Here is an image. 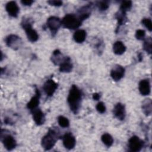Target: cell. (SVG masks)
Listing matches in <instances>:
<instances>
[{"mask_svg":"<svg viewBox=\"0 0 152 152\" xmlns=\"http://www.w3.org/2000/svg\"><path fill=\"white\" fill-rule=\"evenodd\" d=\"M144 50L148 54H151L152 52V40L150 37H147L143 44Z\"/></svg>","mask_w":152,"mask_h":152,"instance_id":"25","label":"cell"},{"mask_svg":"<svg viewBox=\"0 0 152 152\" xmlns=\"http://www.w3.org/2000/svg\"><path fill=\"white\" fill-rule=\"evenodd\" d=\"M6 45L14 50H17L22 45L21 39L15 34L8 35L5 38Z\"/></svg>","mask_w":152,"mask_h":152,"instance_id":"7","label":"cell"},{"mask_svg":"<svg viewBox=\"0 0 152 152\" xmlns=\"http://www.w3.org/2000/svg\"><path fill=\"white\" fill-rule=\"evenodd\" d=\"M145 32L144 30L140 29L136 31L135 37L137 38V39L140 40H144L145 38Z\"/></svg>","mask_w":152,"mask_h":152,"instance_id":"30","label":"cell"},{"mask_svg":"<svg viewBox=\"0 0 152 152\" xmlns=\"http://www.w3.org/2000/svg\"><path fill=\"white\" fill-rule=\"evenodd\" d=\"M142 110L146 116H149L152 111V103L150 99H145L142 104Z\"/></svg>","mask_w":152,"mask_h":152,"instance_id":"22","label":"cell"},{"mask_svg":"<svg viewBox=\"0 0 152 152\" xmlns=\"http://www.w3.org/2000/svg\"><path fill=\"white\" fill-rule=\"evenodd\" d=\"M82 92L76 86L72 85L67 97V102L71 110L74 113H78L82 100Z\"/></svg>","mask_w":152,"mask_h":152,"instance_id":"1","label":"cell"},{"mask_svg":"<svg viewBox=\"0 0 152 152\" xmlns=\"http://www.w3.org/2000/svg\"><path fill=\"white\" fill-rule=\"evenodd\" d=\"M125 69L119 65H115L110 71V76L112 79L116 81L120 80L124 75Z\"/></svg>","mask_w":152,"mask_h":152,"instance_id":"11","label":"cell"},{"mask_svg":"<svg viewBox=\"0 0 152 152\" xmlns=\"http://www.w3.org/2000/svg\"><path fill=\"white\" fill-rule=\"evenodd\" d=\"M138 58H139V61H141L142 60V55H141V53L139 54V55H138Z\"/></svg>","mask_w":152,"mask_h":152,"instance_id":"35","label":"cell"},{"mask_svg":"<svg viewBox=\"0 0 152 152\" xmlns=\"http://www.w3.org/2000/svg\"><path fill=\"white\" fill-rule=\"evenodd\" d=\"M40 97V93L39 90V89L36 88L35 91V95L32 97L31 100L29 101V102L27 104V108L33 111L36 109V107L38 106L39 104V99Z\"/></svg>","mask_w":152,"mask_h":152,"instance_id":"15","label":"cell"},{"mask_svg":"<svg viewBox=\"0 0 152 152\" xmlns=\"http://www.w3.org/2000/svg\"><path fill=\"white\" fill-rule=\"evenodd\" d=\"M100 97V95L99 93H95L93 94V99L94 100H99Z\"/></svg>","mask_w":152,"mask_h":152,"instance_id":"34","label":"cell"},{"mask_svg":"<svg viewBox=\"0 0 152 152\" xmlns=\"http://www.w3.org/2000/svg\"><path fill=\"white\" fill-rule=\"evenodd\" d=\"M34 2L33 1L31 0H23L21 1V3L26 6H30Z\"/></svg>","mask_w":152,"mask_h":152,"instance_id":"33","label":"cell"},{"mask_svg":"<svg viewBox=\"0 0 152 152\" xmlns=\"http://www.w3.org/2000/svg\"><path fill=\"white\" fill-rule=\"evenodd\" d=\"M86 31L84 30H78L74 33L73 38L76 42L81 43L86 40Z\"/></svg>","mask_w":152,"mask_h":152,"instance_id":"21","label":"cell"},{"mask_svg":"<svg viewBox=\"0 0 152 152\" xmlns=\"http://www.w3.org/2000/svg\"><path fill=\"white\" fill-rule=\"evenodd\" d=\"M62 142L64 146L68 150L72 149L76 144L75 138L71 132H67L64 135Z\"/></svg>","mask_w":152,"mask_h":152,"instance_id":"10","label":"cell"},{"mask_svg":"<svg viewBox=\"0 0 152 152\" xmlns=\"http://www.w3.org/2000/svg\"><path fill=\"white\" fill-rule=\"evenodd\" d=\"M58 85L52 79L48 80L43 84V88L46 93V94L49 96H52L55 92L56 90L58 88Z\"/></svg>","mask_w":152,"mask_h":152,"instance_id":"9","label":"cell"},{"mask_svg":"<svg viewBox=\"0 0 152 152\" xmlns=\"http://www.w3.org/2000/svg\"><path fill=\"white\" fill-rule=\"evenodd\" d=\"M101 140L103 143L107 147H110L113 143V137L107 133L103 134L101 137Z\"/></svg>","mask_w":152,"mask_h":152,"instance_id":"24","label":"cell"},{"mask_svg":"<svg viewBox=\"0 0 152 152\" xmlns=\"http://www.w3.org/2000/svg\"><path fill=\"white\" fill-rule=\"evenodd\" d=\"M1 140L4 147L8 151L12 150L17 146V142L14 138L7 130L2 129L1 131Z\"/></svg>","mask_w":152,"mask_h":152,"instance_id":"5","label":"cell"},{"mask_svg":"<svg viewBox=\"0 0 152 152\" xmlns=\"http://www.w3.org/2000/svg\"><path fill=\"white\" fill-rule=\"evenodd\" d=\"M46 24L50 30L52 34L55 35L62 25V21L57 17L52 16L48 18L47 20Z\"/></svg>","mask_w":152,"mask_h":152,"instance_id":"6","label":"cell"},{"mask_svg":"<svg viewBox=\"0 0 152 152\" xmlns=\"http://www.w3.org/2000/svg\"><path fill=\"white\" fill-rule=\"evenodd\" d=\"M64 58L62 57V55H61L59 50L56 49L53 52V54L52 56V61L55 65H60V64L64 60Z\"/></svg>","mask_w":152,"mask_h":152,"instance_id":"23","label":"cell"},{"mask_svg":"<svg viewBox=\"0 0 152 152\" xmlns=\"http://www.w3.org/2000/svg\"><path fill=\"white\" fill-rule=\"evenodd\" d=\"M58 122L59 125L62 128H67L69 126V122L68 119L63 116H58Z\"/></svg>","mask_w":152,"mask_h":152,"instance_id":"27","label":"cell"},{"mask_svg":"<svg viewBox=\"0 0 152 152\" xmlns=\"http://www.w3.org/2000/svg\"><path fill=\"white\" fill-rule=\"evenodd\" d=\"M60 137L59 131L56 128H49L47 134L42 138V147L45 150H50L54 147L56 141Z\"/></svg>","mask_w":152,"mask_h":152,"instance_id":"2","label":"cell"},{"mask_svg":"<svg viewBox=\"0 0 152 152\" xmlns=\"http://www.w3.org/2000/svg\"><path fill=\"white\" fill-rule=\"evenodd\" d=\"M113 52L116 55H122L126 50V46L121 41H116L113 45Z\"/></svg>","mask_w":152,"mask_h":152,"instance_id":"20","label":"cell"},{"mask_svg":"<svg viewBox=\"0 0 152 152\" xmlns=\"http://www.w3.org/2000/svg\"><path fill=\"white\" fill-rule=\"evenodd\" d=\"M48 3L50 5L55 6V7H59L62 5V2L61 1H55V0L48 1Z\"/></svg>","mask_w":152,"mask_h":152,"instance_id":"32","label":"cell"},{"mask_svg":"<svg viewBox=\"0 0 152 152\" xmlns=\"http://www.w3.org/2000/svg\"><path fill=\"white\" fill-rule=\"evenodd\" d=\"M144 145V142L137 136L131 137L128 141V147L131 151H140Z\"/></svg>","mask_w":152,"mask_h":152,"instance_id":"8","label":"cell"},{"mask_svg":"<svg viewBox=\"0 0 152 152\" xmlns=\"http://www.w3.org/2000/svg\"><path fill=\"white\" fill-rule=\"evenodd\" d=\"M113 112L115 116L119 120L123 121L125 118V106L121 103H118L115 106Z\"/></svg>","mask_w":152,"mask_h":152,"instance_id":"13","label":"cell"},{"mask_svg":"<svg viewBox=\"0 0 152 152\" xmlns=\"http://www.w3.org/2000/svg\"><path fill=\"white\" fill-rule=\"evenodd\" d=\"M126 12L119 10L115 14V18L118 21L117 27H116V30H115L116 33H118L119 28L121 27V26H122V24H124L126 22Z\"/></svg>","mask_w":152,"mask_h":152,"instance_id":"19","label":"cell"},{"mask_svg":"<svg viewBox=\"0 0 152 152\" xmlns=\"http://www.w3.org/2000/svg\"><path fill=\"white\" fill-rule=\"evenodd\" d=\"M5 9L9 15L17 17L19 12V7L15 1H10L5 5Z\"/></svg>","mask_w":152,"mask_h":152,"instance_id":"12","label":"cell"},{"mask_svg":"<svg viewBox=\"0 0 152 152\" xmlns=\"http://www.w3.org/2000/svg\"><path fill=\"white\" fill-rule=\"evenodd\" d=\"M33 118L37 125H41L45 122V116L42 111L39 109H36L32 111Z\"/></svg>","mask_w":152,"mask_h":152,"instance_id":"17","label":"cell"},{"mask_svg":"<svg viewBox=\"0 0 152 152\" xmlns=\"http://www.w3.org/2000/svg\"><path fill=\"white\" fill-rule=\"evenodd\" d=\"M22 27L26 31L27 39L31 42H35L39 39L37 31L33 28L32 23L28 18H23L21 23Z\"/></svg>","mask_w":152,"mask_h":152,"instance_id":"4","label":"cell"},{"mask_svg":"<svg viewBox=\"0 0 152 152\" xmlns=\"http://www.w3.org/2000/svg\"><path fill=\"white\" fill-rule=\"evenodd\" d=\"M73 65L71 62V59L68 56H65L62 62L59 65V71L61 72H69L72 71Z\"/></svg>","mask_w":152,"mask_h":152,"instance_id":"16","label":"cell"},{"mask_svg":"<svg viewBox=\"0 0 152 152\" xmlns=\"http://www.w3.org/2000/svg\"><path fill=\"white\" fill-rule=\"evenodd\" d=\"M139 91L142 96H147L150 93V84L148 80L144 79L140 81L138 86Z\"/></svg>","mask_w":152,"mask_h":152,"instance_id":"18","label":"cell"},{"mask_svg":"<svg viewBox=\"0 0 152 152\" xmlns=\"http://www.w3.org/2000/svg\"><path fill=\"white\" fill-rule=\"evenodd\" d=\"M97 6L98 7L99 10L106 11L108 9L109 7V1H102L97 2Z\"/></svg>","mask_w":152,"mask_h":152,"instance_id":"28","label":"cell"},{"mask_svg":"<svg viewBox=\"0 0 152 152\" xmlns=\"http://www.w3.org/2000/svg\"><path fill=\"white\" fill-rule=\"evenodd\" d=\"M82 23L80 18L73 14H68L64 16L62 20V25L64 28L74 30L78 28Z\"/></svg>","mask_w":152,"mask_h":152,"instance_id":"3","label":"cell"},{"mask_svg":"<svg viewBox=\"0 0 152 152\" xmlns=\"http://www.w3.org/2000/svg\"><path fill=\"white\" fill-rule=\"evenodd\" d=\"M142 24L148 30V31H151L152 30V23L150 18H144L142 20Z\"/></svg>","mask_w":152,"mask_h":152,"instance_id":"29","label":"cell"},{"mask_svg":"<svg viewBox=\"0 0 152 152\" xmlns=\"http://www.w3.org/2000/svg\"><path fill=\"white\" fill-rule=\"evenodd\" d=\"M96 108V110L98 111V112H99L100 113H103L106 111V106H105L104 104L103 103V102H99L97 104Z\"/></svg>","mask_w":152,"mask_h":152,"instance_id":"31","label":"cell"},{"mask_svg":"<svg viewBox=\"0 0 152 152\" xmlns=\"http://www.w3.org/2000/svg\"><path fill=\"white\" fill-rule=\"evenodd\" d=\"M91 7H92V4L90 3L89 4H87L86 5L82 7L78 10V15L77 16L80 18V19L82 21L87 19V18H88L89 16L90 15L91 11Z\"/></svg>","mask_w":152,"mask_h":152,"instance_id":"14","label":"cell"},{"mask_svg":"<svg viewBox=\"0 0 152 152\" xmlns=\"http://www.w3.org/2000/svg\"><path fill=\"white\" fill-rule=\"evenodd\" d=\"M132 7V2L131 1H122L119 10L124 11L126 12V11H129Z\"/></svg>","mask_w":152,"mask_h":152,"instance_id":"26","label":"cell"}]
</instances>
